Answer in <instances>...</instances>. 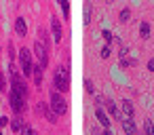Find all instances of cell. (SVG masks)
Here are the masks:
<instances>
[{
    "instance_id": "6da1fadb",
    "label": "cell",
    "mask_w": 154,
    "mask_h": 135,
    "mask_svg": "<svg viewBox=\"0 0 154 135\" xmlns=\"http://www.w3.org/2000/svg\"><path fill=\"white\" fill-rule=\"evenodd\" d=\"M53 89L59 93H68L70 91V70L66 66H59L55 76H53Z\"/></svg>"
},
{
    "instance_id": "7a4b0ae2",
    "label": "cell",
    "mask_w": 154,
    "mask_h": 135,
    "mask_svg": "<svg viewBox=\"0 0 154 135\" xmlns=\"http://www.w3.org/2000/svg\"><path fill=\"white\" fill-rule=\"evenodd\" d=\"M9 72H11V89L17 91L21 97H30V91H28V82L23 80V76H19L15 70H13V63H9Z\"/></svg>"
},
{
    "instance_id": "3957f363",
    "label": "cell",
    "mask_w": 154,
    "mask_h": 135,
    "mask_svg": "<svg viewBox=\"0 0 154 135\" xmlns=\"http://www.w3.org/2000/svg\"><path fill=\"white\" fill-rule=\"evenodd\" d=\"M49 106H51V110L57 114V116H63L66 112H68V99L63 97V93H59V91H51V97H49Z\"/></svg>"
},
{
    "instance_id": "277c9868",
    "label": "cell",
    "mask_w": 154,
    "mask_h": 135,
    "mask_svg": "<svg viewBox=\"0 0 154 135\" xmlns=\"http://www.w3.org/2000/svg\"><path fill=\"white\" fill-rule=\"evenodd\" d=\"M19 61H21V74L23 78H32V72H34V61H32V51H28V47L19 49Z\"/></svg>"
},
{
    "instance_id": "5b68a950",
    "label": "cell",
    "mask_w": 154,
    "mask_h": 135,
    "mask_svg": "<svg viewBox=\"0 0 154 135\" xmlns=\"http://www.w3.org/2000/svg\"><path fill=\"white\" fill-rule=\"evenodd\" d=\"M26 101H28V99L21 97L17 91H13V89L9 91V106H11V110H13L17 116H21V114L28 110V103H26Z\"/></svg>"
},
{
    "instance_id": "8992f818",
    "label": "cell",
    "mask_w": 154,
    "mask_h": 135,
    "mask_svg": "<svg viewBox=\"0 0 154 135\" xmlns=\"http://www.w3.org/2000/svg\"><path fill=\"white\" fill-rule=\"evenodd\" d=\"M95 103L99 106V108H103L114 120H120V114H118V110H116V103L112 101V99H108V97H103V95H95Z\"/></svg>"
},
{
    "instance_id": "52a82bcc",
    "label": "cell",
    "mask_w": 154,
    "mask_h": 135,
    "mask_svg": "<svg viewBox=\"0 0 154 135\" xmlns=\"http://www.w3.org/2000/svg\"><path fill=\"white\" fill-rule=\"evenodd\" d=\"M32 55H34V57L38 59V63H40L42 68H47V66H49V51L45 49V44H42L40 40H36V42H34Z\"/></svg>"
},
{
    "instance_id": "ba28073f",
    "label": "cell",
    "mask_w": 154,
    "mask_h": 135,
    "mask_svg": "<svg viewBox=\"0 0 154 135\" xmlns=\"http://www.w3.org/2000/svg\"><path fill=\"white\" fill-rule=\"evenodd\" d=\"M36 114L47 116V120H49V122H53V124H55V122H57V118H59V116L51 110V106H49V103H45V101H38V103H36Z\"/></svg>"
},
{
    "instance_id": "9c48e42d",
    "label": "cell",
    "mask_w": 154,
    "mask_h": 135,
    "mask_svg": "<svg viewBox=\"0 0 154 135\" xmlns=\"http://www.w3.org/2000/svg\"><path fill=\"white\" fill-rule=\"evenodd\" d=\"M51 32H53V40L59 44L61 42V38H63V30H61V21H59V17H51Z\"/></svg>"
},
{
    "instance_id": "30bf717a",
    "label": "cell",
    "mask_w": 154,
    "mask_h": 135,
    "mask_svg": "<svg viewBox=\"0 0 154 135\" xmlns=\"http://www.w3.org/2000/svg\"><path fill=\"white\" fill-rule=\"evenodd\" d=\"M95 118H97V122H99L103 129H110V127H112V120H110L108 112H106L103 108H99V106H95Z\"/></svg>"
},
{
    "instance_id": "8fae6325",
    "label": "cell",
    "mask_w": 154,
    "mask_h": 135,
    "mask_svg": "<svg viewBox=\"0 0 154 135\" xmlns=\"http://www.w3.org/2000/svg\"><path fill=\"white\" fill-rule=\"evenodd\" d=\"M120 124H122V131L127 133V135H135L137 133V127H135V122H133V118H122L120 120Z\"/></svg>"
},
{
    "instance_id": "7c38bea8",
    "label": "cell",
    "mask_w": 154,
    "mask_h": 135,
    "mask_svg": "<svg viewBox=\"0 0 154 135\" xmlns=\"http://www.w3.org/2000/svg\"><path fill=\"white\" fill-rule=\"evenodd\" d=\"M15 32H17V36H28V23H26V19L23 17H17L15 19Z\"/></svg>"
},
{
    "instance_id": "4fadbf2b",
    "label": "cell",
    "mask_w": 154,
    "mask_h": 135,
    "mask_svg": "<svg viewBox=\"0 0 154 135\" xmlns=\"http://www.w3.org/2000/svg\"><path fill=\"white\" fill-rule=\"evenodd\" d=\"M42 74H45V68H42L40 63H36V66H34V72H32V78H34V82H36L38 89L42 87Z\"/></svg>"
},
{
    "instance_id": "5bb4252c",
    "label": "cell",
    "mask_w": 154,
    "mask_h": 135,
    "mask_svg": "<svg viewBox=\"0 0 154 135\" xmlns=\"http://www.w3.org/2000/svg\"><path fill=\"white\" fill-rule=\"evenodd\" d=\"M120 110H122V114H125L127 118H133V114H135V108H133V103H131L129 99H122V101H120Z\"/></svg>"
},
{
    "instance_id": "9a60e30c",
    "label": "cell",
    "mask_w": 154,
    "mask_h": 135,
    "mask_svg": "<svg viewBox=\"0 0 154 135\" xmlns=\"http://www.w3.org/2000/svg\"><path fill=\"white\" fill-rule=\"evenodd\" d=\"M150 32H152L150 23H148V21H141V23H139V36L146 40V38H150Z\"/></svg>"
},
{
    "instance_id": "2e32d148",
    "label": "cell",
    "mask_w": 154,
    "mask_h": 135,
    "mask_svg": "<svg viewBox=\"0 0 154 135\" xmlns=\"http://www.w3.org/2000/svg\"><path fill=\"white\" fill-rule=\"evenodd\" d=\"M38 36H40V42L45 44V49L49 51V49H51V40H49V34H47V30H42V28H40V30H38Z\"/></svg>"
},
{
    "instance_id": "e0dca14e",
    "label": "cell",
    "mask_w": 154,
    "mask_h": 135,
    "mask_svg": "<svg viewBox=\"0 0 154 135\" xmlns=\"http://www.w3.org/2000/svg\"><path fill=\"white\" fill-rule=\"evenodd\" d=\"M23 127H26V122H23V120H21V118H19V116H17V118H13V120H11V129H13V131H15V133H21V129H23Z\"/></svg>"
},
{
    "instance_id": "ac0fdd59",
    "label": "cell",
    "mask_w": 154,
    "mask_h": 135,
    "mask_svg": "<svg viewBox=\"0 0 154 135\" xmlns=\"http://www.w3.org/2000/svg\"><path fill=\"white\" fill-rule=\"evenodd\" d=\"M143 135H154V122L150 118L143 120Z\"/></svg>"
},
{
    "instance_id": "d6986e66",
    "label": "cell",
    "mask_w": 154,
    "mask_h": 135,
    "mask_svg": "<svg viewBox=\"0 0 154 135\" xmlns=\"http://www.w3.org/2000/svg\"><path fill=\"white\" fill-rule=\"evenodd\" d=\"M57 2H59V7L63 11V19H70V2L68 0H57Z\"/></svg>"
},
{
    "instance_id": "ffe728a7",
    "label": "cell",
    "mask_w": 154,
    "mask_h": 135,
    "mask_svg": "<svg viewBox=\"0 0 154 135\" xmlns=\"http://www.w3.org/2000/svg\"><path fill=\"white\" fill-rule=\"evenodd\" d=\"M129 19H131V11H129V9H122V11L118 13V21H120V23H127Z\"/></svg>"
},
{
    "instance_id": "44dd1931",
    "label": "cell",
    "mask_w": 154,
    "mask_h": 135,
    "mask_svg": "<svg viewBox=\"0 0 154 135\" xmlns=\"http://www.w3.org/2000/svg\"><path fill=\"white\" fill-rule=\"evenodd\" d=\"M85 89H87V93H89V95H95V84H93V80H91V78H85Z\"/></svg>"
},
{
    "instance_id": "7402d4cb",
    "label": "cell",
    "mask_w": 154,
    "mask_h": 135,
    "mask_svg": "<svg viewBox=\"0 0 154 135\" xmlns=\"http://www.w3.org/2000/svg\"><path fill=\"white\" fill-rule=\"evenodd\" d=\"M101 36H103V40H106V44H112L114 36H112V32H110V30H101Z\"/></svg>"
},
{
    "instance_id": "603a6c76",
    "label": "cell",
    "mask_w": 154,
    "mask_h": 135,
    "mask_svg": "<svg viewBox=\"0 0 154 135\" xmlns=\"http://www.w3.org/2000/svg\"><path fill=\"white\" fill-rule=\"evenodd\" d=\"M15 57H17L15 47H13V42H9V63H13V61H15Z\"/></svg>"
},
{
    "instance_id": "cb8c5ba5",
    "label": "cell",
    "mask_w": 154,
    "mask_h": 135,
    "mask_svg": "<svg viewBox=\"0 0 154 135\" xmlns=\"http://www.w3.org/2000/svg\"><path fill=\"white\" fill-rule=\"evenodd\" d=\"M110 53H112L110 44H103V47H101V51H99V55H101L103 59H108V57H110Z\"/></svg>"
},
{
    "instance_id": "d4e9b609",
    "label": "cell",
    "mask_w": 154,
    "mask_h": 135,
    "mask_svg": "<svg viewBox=\"0 0 154 135\" xmlns=\"http://www.w3.org/2000/svg\"><path fill=\"white\" fill-rule=\"evenodd\" d=\"M85 23H87V26L91 23V5L85 7Z\"/></svg>"
},
{
    "instance_id": "484cf974",
    "label": "cell",
    "mask_w": 154,
    "mask_h": 135,
    "mask_svg": "<svg viewBox=\"0 0 154 135\" xmlns=\"http://www.w3.org/2000/svg\"><path fill=\"white\" fill-rule=\"evenodd\" d=\"M120 66H122V68H129V66H135V59H127V57H120Z\"/></svg>"
},
{
    "instance_id": "4316f807",
    "label": "cell",
    "mask_w": 154,
    "mask_h": 135,
    "mask_svg": "<svg viewBox=\"0 0 154 135\" xmlns=\"http://www.w3.org/2000/svg\"><path fill=\"white\" fill-rule=\"evenodd\" d=\"M7 91V80H5V72H0V93Z\"/></svg>"
},
{
    "instance_id": "83f0119b",
    "label": "cell",
    "mask_w": 154,
    "mask_h": 135,
    "mask_svg": "<svg viewBox=\"0 0 154 135\" xmlns=\"http://www.w3.org/2000/svg\"><path fill=\"white\" fill-rule=\"evenodd\" d=\"M32 131H34V129H32L30 124H26V127L21 129V133H19V135H32Z\"/></svg>"
},
{
    "instance_id": "f1b7e54d",
    "label": "cell",
    "mask_w": 154,
    "mask_h": 135,
    "mask_svg": "<svg viewBox=\"0 0 154 135\" xmlns=\"http://www.w3.org/2000/svg\"><path fill=\"white\" fill-rule=\"evenodd\" d=\"M7 124H11L9 116H0V129H2V127H7Z\"/></svg>"
},
{
    "instance_id": "f546056e",
    "label": "cell",
    "mask_w": 154,
    "mask_h": 135,
    "mask_svg": "<svg viewBox=\"0 0 154 135\" xmlns=\"http://www.w3.org/2000/svg\"><path fill=\"white\" fill-rule=\"evenodd\" d=\"M148 70H150V72H154V57L148 61Z\"/></svg>"
},
{
    "instance_id": "4dcf8cb0",
    "label": "cell",
    "mask_w": 154,
    "mask_h": 135,
    "mask_svg": "<svg viewBox=\"0 0 154 135\" xmlns=\"http://www.w3.org/2000/svg\"><path fill=\"white\" fill-rule=\"evenodd\" d=\"M101 135H114V133H112V129H106V131H103Z\"/></svg>"
},
{
    "instance_id": "1f68e13d",
    "label": "cell",
    "mask_w": 154,
    "mask_h": 135,
    "mask_svg": "<svg viewBox=\"0 0 154 135\" xmlns=\"http://www.w3.org/2000/svg\"><path fill=\"white\" fill-rule=\"evenodd\" d=\"M91 133H93V135H99V129H95V127H93V129H91Z\"/></svg>"
},
{
    "instance_id": "d6a6232c",
    "label": "cell",
    "mask_w": 154,
    "mask_h": 135,
    "mask_svg": "<svg viewBox=\"0 0 154 135\" xmlns=\"http://www.w3.org/2000/svg\"><path fill=\"white\" fill-rule=\"evenodd\" d=\"M0 135H2V131H0Z\"/></svg>"
}]
</instances>
